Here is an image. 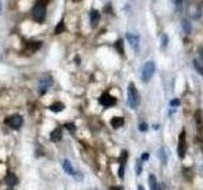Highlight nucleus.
Returning <instances> with one entry per match:
<instances>
[{
  "instance_id": "20",
  "label": "nucleus",
  "mask_w": 203,
  "mask_h": 190,
  "mask_svg": "<svg viewBox=\"0 0 203 190\" xmlns=\"http://www.w3.org/2000/svg\"><path fill=\"white\" fill-rule=\"evenodd\" d=\"M65 30H66L65 23H63V20H61V22L56 25V28H55V34H61L62 32H65Z\"/></svg>"
},
{
  "instance_id": "32",
  "label": "nucleus",
  "mask_w": 203,
  "mask_h": 190,
  "mask_svg": "<svg viewBox=\"0 0 203 190\" xmlns=\"http://www.w3.org/2000/svg\"><path fill=\"white\" fill-rule=\"evenodd\" d=\"M199 56H200V58H202V61H203V47L199 50Z\"/></svg>"
},
{
  "instance_id": "12",
  "label": "nucleus",
  "mask_w": 203,
  "mask_h": 190,
  "mask_svg": "<svg viewBox=\"0 0 203 190\" xmlns=\"http://www.w3.org/2000/svg\"><path fill=\"white\" fill-rule=\"evenodd\" d=\"M62 167H63V170H65V172L67 174V175H74L75 174V170H74V167H73V165H71V162L69 161V160H63V164H62Z\"/></svg>"
},
{
  "instance_id": "14",
  "label": "nucleus",
  "mask_w": 203,
  "mask_h": 190,
  "mask_svg": "<svg viewBox=\"0 0 203 190\" xmlns=\"http://www.w3.org/2000/svg\"><path fill=\"white\" fill-rule=\"evenodd\" d=\"M61 138H62V131H61V128H56V129H53V131H52V133H51V141L56 143V142L61 141Z\"/></svg>"
},
{
  "instance_id": "23",
  "label": "nucleus",
  "mask_w": 203,
  "mask_h": 190,
  "mask_svg": "<svg viewBox=\"0 0 203 190\" xmlns=\"http://www.w3.org/2000/svg\"><path fill=\"white\" fill-rule=\"evenodd\" d=\"M65 128H66L67 131H70L71 133H74V132L76 131V127H75L74 123H67V124H65Z\"/></svg>"
},
{
  "instance_id": "24",
  "label": "nucleus",
  "mask_w": 203,
  "mask_h": 190,
  "mask_svg": "<svg viewBox=\"0 0 203 190\" xmlns=\"http://www.w3.org/2000/svg\"><path fill=\"white\" fill-rule=\"evenodd\" d=\"M167 43H169V37L166 34H162V37H161V47L165 48L167 46Z\"/></svg>"
},
{
  "instance_id": "9",
  "label": "nucleus",
  "mask_w": 203,
  "mask_h": 190,
  "mask_svg": "<svg viewBox=\"0 0 203 190\" xmlns=\"http://www.w3.org/2000/svg\"><path fill=\"white\" fill-rule=\"evenodd\" d=\"M127 41H128V43L131 45V47L133 48V50H139V45H140V36H137V34H133V33H127Z\"/></svg>"
},
{
  "instance_id": "31",
  "label": "nucleus",
  "mask_w": 203,
  "mask_h": 190,
  "mask_svg": "<svg viewBox=\"0 0 203 190\" xmlns=\"http://www.w3.org/2000/svg\"><path fill=\"white\" fill-rule=\"evenodd\" d=\"M174 2H175V7H177V9H180L182 3H183V0H174Z\"/></svg>"
},
{
  "instance_id": "16",
  "label": "nucleus",
  "mask_w": 203,
  "mask_h": 190,
  "mask_svg": "<svg viewBox=\"0 0 203 190\" xmlns=\"http://www.w3.org/2000/svg\"><path fill=\"white\" fill-rule=\"evenodd\" d=\"M99 19H100L99 12H98V10H91V13H90V22H91V25H93V27H95V25L98 24Z\"/></svg>"
},
{
  "instance_id": "13",
  "label": "nucleus",
  "mask_w": 203,
  "mask_h": 190,
  "mask_svg": "<svg viewBox=\"0 0 203 190\" xmlns=\"http://www.w3.org/2000/svg\"><path fill=\"white\" fill-rule=\"evenodd\" d=\"M41 46H42L41 42H28L27 43V51L30 52V53H33V52H36L37 50H40Z\"/></svg>"
},
{
  "instance_id": "21",
  "label": "nucleus",
  "mask_w": 203,
  "mask_h": 190,
  "mask_svg": "<svg viewBox=\"0 0 203 190\" xmlns=\"http://www.w3.org/2000/svg\"><path fill=\"white\" fill-rule=\"evenodd\" d=\"M116 48H117V51H118L121 55L124 53V47H123V41H122V40H118V41L116 42Z\"/></svg>"
},
{
  "instance_id": "2",
  "label": "nucleus",
  "mask_w": 203,
  "mask_h": 190,
  "mask_svg": "<svg viewBox=\"0 0 203 190\" xmlns=\"http://www.w3.org/2000/svg\"><path fill=\"white\" fill-rule=\"evenodd\" d=\"M32 14H33V19L37 20L38 23H42L46 18V5L42 2H37L32 9Z\"/></svg>"
},
{
  "instance_id": "15",
  "label": "nucleus",
  "mask_w": 203,
  "mask_h": 190,
  "mask_svg": "<svg viewBox=\"0 0 203 190\" xmlns=\"http://www.w3.org/2000/svg\"><path fill=\"white\" fill-rule=\"evenodd\" d=\"M5 182H7V185H9L10 187H13V186H15V185L18 184V179H17V176H15L14 174H8V175L5 176Z\"/></svg>"
},
{
  "instance_id": "33",
  "label": "nucleus",
  "mask_w": 203,
  "mask_h": 190,
  "mask_svg": "<svg viewBox=\"0 0 203 190\" xmlns=\"http://www.w3.org/2000/svg\"><path fill=\"white\" fill-rule=\"evenodd\" d=\"M0 13H2V3H0Z\"/></svg>"
},
{
  "instance_id": "3",
  "label": "nucleus",
  "mask_w": 203,
  "mask_h": 190,
  "mask_svg": "<svg viewBox=\"0 0 203 190\" xmlns=\"http://www.w3.org/2000/svg\"><path fill=\"white\" fill-rule=\"evenodd\" d=\"M155 70H156V66H155V62L152 61H149L146 62L144 67H142V74H141V80L144 82H149L151 80V77L154 76L155 74Z\"/></svg>"
},
{
  "instance_id": "10",
  "label": "nucleus",
  "mask_w": 203,
  "mask_h": 190,
  "mask_svg": "<svg viewBox=\"0 0 203 190\" xmlns=\"http://www.w3.org/2000/svg\"><path fill=\"white\" fill-rule=\"evenodd\" d=\"M157 156H159V158H160V161H161V164L162 165H166L167 164V160H169V151H167V148L166 147H160L159 148V152H157Z\"/></svg>"
},
{
  "instance_id": "4",
  "label": "nucleus",
  "mask_w": 203,
  "mask_h": 190,
  "mask_svg": "<svg viewBox=\"0 0 203 190\" xmlns=\"http://www.w3.org/2000/svg\"><path fill=\"white\" fill-rule=\"evenodd\" d=\"M5 124L8 127H10L12 129H19L22 127V124H23V118L20 115H18V114L10 115V117H8L5 119Z\"/></svg>"
},
{
  "instance_id": "1",
  "label": "nucleus",
  "mask_w": 203,
  "mask_h": 190,
  "mask_svg": "<svg viewBox=\"0 0 203 190\" xmlns=\"http://www.w3.org/2000/svg\"><path fill=\"white\" fill-rule=\"evenodd\" d=\"M127 104L131 109H137L140 105V94L133 82H129L127 87Z\"/></svg>"
},
{
  "instance_id": "22",
  "label": "nucleus",
  "mask_w": 203,
  "mask_h": 190,
  "mask_svg": "<svg viewBox=\"0 0 203 190\" xmlns=\"http://www.w3.org/2000/svg\"><path fill=\"white\" fill-rule=\"evenodd\" d=\"M193 66H194V67H195V70H197V71L203 76V65H200V63H199L197 60H194V61H193Z\"/></svg>"
},
{
  "instance_id": "11",
  "label": "nucleus",
  "mask_w": 203,
  "mask_h": 190,
  "mask_svg": "<svg viewBox=\"0 0 203 190\" xmlns=\"http://www.w3.org/2000/svg\"><path fill=\"white\" fill-rule=\"evenodd\" d=\"M111 124H112V127L114 129H118V128H121V127L124 124V119L122 117H113L111 119Z\"/></svg>"
},
{
  "instance_id": "17",
  "label": "nucleus",
  "mask_w": 203,
  "mask_h": 190,
  "mask_svg": "<svg viewBox=\"0 0 203 190\" xmlns=\"http://www.w3.org/2000/svg\"><path fill=\"white\" fill-rule=\"evenodd\" d=\"M182 28H183V32L185 34H190L192 33V24L189 23V20L183 19L182 20Z\"/></svg>"
},
{
  "instance_id": "26",
  "label": "nucleus",
  "mask_w": 203,
  "mask_h": 190,
  "mask_svg": "<svg viewBox=\"0 0 203 190\" xmlns=\"http://www.w3.org/2000/svg\"><path fill=\"white\" fill-rule=\"evenodd\" d=\"M141 172H142V164H141L140 160H137V161H136V174L140 175Z\"/></svg>"
},
{
  "instance_id": "30",
  "label": "nucleus",
  "mask_w": 203,
  "mask_h": 190,
  "mask_svg": "<svg viewBox=\"0 0 203 190\" xmlns=\"http://www.w3.org/2000/svg\"><path fill=\"white\" fill-rule=\"evenodd\" d=\"M149 157H150V155H149L147 152L142 153V156H141V161H147V160H149Z\"/></svg>"
},
{
  "instance_id": "8",
  "label": "nucleus",
  "mask_w": 203,
  "mask_h": 190,
  "mask_svg": "<svg viewBox=\"0 0 203 190\" xmlns=\"http://www.w3.org/2000/svg\"><path fill=\"white\" fill-rule=\"evenodd\" d=\"M188 15L193 19H199L202 15V9L197 4H189L188 5Z\"/></svg>"
},
{
  "instance_id": "7",
  "label": "nucleus",
  "mask_w": 203,
  "mask_h": 190,
  "mask_svg": "<svg viewBox=\"0 0 203 190\" xmlns=\"http://www.w3.org/2000/svg\"><path fill=\"white\" fill-rule=\"evenodd\" d=\"M187 153V141H185V132L183 131L179 136V141H178V156L179 158H184Z\"/></svg>"
},
{
  "instance_id": "29",
  "label": "nucleus",
  "mask_w": 203,
  "mask_h": 190,
  "mask_svg": "<svg viewBox=\"0 0 203 190\" xmlns=\"http://www.w3.org/2000/svg\"><path fill=\"white\" fill-rule=\"evenodd\" d=\"M179 104H180V100H179V99H173V100H170V107H179Z\"/></svg>"
},
{
  "instance_id": "27",
  "label": "nucleus",
  "mask_w": 203,
  "mask_h": 190,
  "mask_svg": "<svg viewBox=\"0 0 203 190\" xmlns=\"http://www.w3.org/2000/svg\"><path fill=\"white\" fill-rule=\"evenodd\" d=\"M118 176H119V179H123L124 177V165L123 164H121V166L118 169Z\"/></svg>"
},
{
  "instance_id": "25",
  "label": "nucleus",
  "mask_w": 203,
  "mask_h": 190,
  "mask_svg": "<svg viewBox=\"0 0 203 190\" xmlns=\"http://www.w3.org/2000/svg\"><path fill=\"white\" fill-rule=\"evenodd\" d=\"M147 129H149V125H147L145 122H142V123L139 124V131H141V132H147Z\"/></svg>"
},
{
  "instance_id": "28",
  "label": "nucleus",
  "mask_w": 203,
  "mask_h": 190,
  "mask_svg": "<svg viewBox=\"0 0 203 190\" xmlns=\"http://www.w3.org/2000/svg\"><path fill=\"white\" fill-rule=\"evenodd\" d=\"M127 157H128V153L127 151H122V156H121V164H126V160H127Z\"/></svg>"
},
{
  "instance_id": "5",
  "label": "nucleus",
  "mask_w": 203,
  "mask_h": 190,
  "mask_svg": "<svg viewBox=\"0 0 203 190\" xmlns=\"http://www.w3.org/2000/svg\"><path fill=\"white\" fill-rule=\"evenodd\" d=\"M99 103L104 108H112V107H114L117 104V99L114 97H112L111 94L104 92V94H102V97L99 98Z\"/></svg>"
},
{
  "instance_id": "6",
  "label": "nucleus",
  "mask_w": 203,
  "mask_h": 190,
  "mask_svg": "<svg viewBox=\"0 0 203 190\" xmlns=\"http://www.w3.org/2000/svg\"><path fill=\"white\" fill-rule=\"evenodd\" d=\"M51 85H52V77L48 76V75L43 76L40 80V84H38V91H40V94L41 95H45L47 92V90L51 87Z\"/></svg>"
},
{
  "instance_id": "18",
  "label": "nucleus",
  "mask_w": 203,
  "mask_h": 190,
  "mask_svg": "<svg viewBox=\"0 0 203 190\" xmlns=\"http://www.w3.org/2000/svg\"><path fill=\"white\" fill-rule=\"evenodd\" d=\"M50 109L53 112V113H58V112H62L63 109H65V105L62 104V103H53L51 107H50Z\"/></svg>"
},
{
  "instance_id": "19",
  "label": "nucleus",
  "mask_w": 203,
  "mask_h": 190,
  "mask_svg": "<svg viewBox=\"0 0 203 190\" xmlns=\"http://www.w3.org/2000/svg\"><path fill=\"white\" fill-rule=\"evenodd\" d=\"M149 182H150V187H151L152 190H156V189L160 187L159 184H157V181H156L155 175H150V176H149Z\"/></svg>"
}]
</instances>
